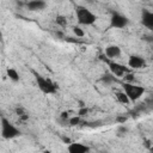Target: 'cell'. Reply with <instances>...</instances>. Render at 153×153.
<instances>
[{
  "mask_svg": "<svg viewBox=\"0 0 153 153\" xmlns=\"http://www.w3.org/2000/svg\"><path fill=\"white\" fill-rule=\"evenodd\" d=\"M0 128H1V136L6 140H11L22 135V131L5 117H2L0 121Z\"/></svg>",
  "mask_w": 153,
  "mask_h": 153,
  "instance_id": "1",
  "label": "cell"
},
{
  "mask_svg": "<svg viewBox=\"0 0 153 153\" xmlns=\"http://www.w3.org/2000/svg\"><path fill=\"white\" fill-rule=\"evenodd\" d=\"M33 75H35V79H36V82H37V86L38 88L45 93V94H54L56 91H57V86L55 82H53L50 79H47L44 78L43 75L38 74L37 72L33 71Z\"/></svg>",
  "mask_w": 153,
  "mask_h": 153,
  "instance_id": "2",
  "label": "cell"
},
{
  "mask_svg": "<svg viewBox=\"0 0 153 153\" xmlns=\"http://www.w3.org/2000/svg\"><path fill=\"white\" fill-rule=\"evenodd\" d=\"M100 81L105 85H111V84L117 82V78L115 75H112L111 73H105L100 76Z\"/></svg>",
  "mask_w": 153,
  "mask_h": 153,
  "instance_id": "12",
  "label": "cell"
},
{
  "mask_svg": "<svg viewBox=\"0 0 153 153\" xmlns=\"http://www.w3.org/2000/svg\"><path fill=\"white\" fill-rule=\"evenodd\" d=\"M129 23V19L118 13V12H112L111 14V18H110V26L111 27H115V29H122V27H126Z\"/></svg>",
  "mask_w": 153,
  "mask_h": 153,
  "instance_id": "5",
  "label": "cell"
},
{
  "mask_svg": "<svg viewBox=\"0 0 153 153\" xmlns=\"http://www.w3.org/2000/svg\"><path fill=\"white\" fill-rule=\"evenodd\" d=\"M128 66L133 69H141L146 67V60L140 55H130L128 59Z\"/></svg>",
  "mask_w": 153,
  "mask_h": 153,
  "instance_id": "7",
  "label": "cell"
},
{
  "mask_svg": "<svg viewBox=\"0 0 153 153\" xmlns=\"http://www.w3.org/2000/svg\"><path fill=\"white\" fill-rule=\"evenodd\" d=\"M75 14H76L78 23L81 25H92L97 20L96 14L84 6H78L75 10Z\"/></svg>",
  "mask_w": 153,
  "mask_h": 153,
  "instance_id": "4",
  "label": "cell"
},
{
  "mask_svg": "<svg viewBox=\"0 0 153 153\" xmlns=\"http://www.w3.org/2000/svg\"><path fill=\"white\" fill-rule=\"evenodd\" d=\"M87 114H88V109H87L86 106H81L80 110H79V112H78V116H79V117H84V116H86Z\"/></svg>",
  "mask_w": 153,
  "mask_h": 153,
  "instance_id": "18",
  "label": "cell"
},
{
  "mask_svg": "<svg viewBox=\"0 0 153 153\" xmlns=\"http://www.w3.org/2000/svg\"><path fill=\"white\" fill-rule=\"evenodd\" d=\"M122 87H123V92L128 97L129 102H135V100L140 99L142 97V94L145 93V87L143 86L135 85V84H131V82H124L122 85Z\"/></svg>",
  "mask_w": 153,
  "mask_h": 153,
  "instance_id": "3",
  "label": "cell"
},
{
  "mask_svg": "<svg viewBox=\"0 0 153 153\" xmlns=\"http://www.w3.org/2000/svg\"><path fill=\"white\" fill-rule=\"evenodd\" d=\"M108 59H116L121 55V48L118 45H108L105 48V54Z\"/></svg>",
  "mask_w": 153,
  "mask_h": 153,
  "instance_id": "11",
  "label": "cell"
},
{
  "mask_svg": "<svg viewBox=\"0 0 153 153\" xmlns=\"http://www.w3.org/2000/svg\"><path fill=\"white\" fill-rule=\"evenodd\" d=\"M72 30H73V32H74V35L76 37H84L85 36V32H84V30L80 26H73Z\"/></svg>",
  "mask_w": 153,
  "mask_h": 153,
  "instance_id": "16",
  "label": "cell"
},
{
  "mask_svg": "<svg viewBox=\"0 0 153 153\" xmlns=\"http://www.w3.org/2000/svg\"><path fill=\"white\" fill-rule=\"evenodd\" d=\"M80 122H81V117H79L78 115L76 116H72V117L68 118V124L69 126H78Z\"/></svg>",
  "mask_w": 153,
  "mask_h": 153,
  "instance_id": "15",
  "label": "cell"
},
{
  "mask_svg": "<svg viewBox=\"0 0 153 153\" xmlns=\"http://www.w3.org/2000/svg\"><path fill=\"white\" fill-rule=\"evenodd\" d=\"M108 65H109L110 73H111L112 75H115L116 78H122V76H124V75L129 72V69H128L127 67H124L123 65H121V63H118V62L109 61Z\"/></svg>",
  "mask_w": 153,
  "mask_h": 153,
  "instance_id": "6",
  "label": "cell"
},
{
  "mask_svg": "<svg viewBox=\"0 0 153 153\" xmlns=\"http://www.w3.org/2000/svg\"><path fill=\"white\" fill-rule=\"evenodd\" d=\"M25 6L29 11H42L47 7V2L43 0H31L26 2Z\"/></svg>",
  "mask_w": 153,
  "mask_h": 153,
  "instance_id": "10",
  "label": "cell"
},
{
  "mask_svg": "<svg viewBox=\"0 0 153 153\" xmlns=\"http://www.w3.org/2000/svg\"><path fill=\"white\" fill-rule=\"evenodd\" d=\"M6 74H7V76H8L12 81H14V82L19 81V79H20L19 73H18V71H17L16 68H7V69H6Z\"/></svg>",
  "mask_w": 153,
  "mask_h": 153,
  "instance_id": "13",
  "label": "cell"
},
{
  "mask_svg": "<svg viewBox=\"0 0 153 153\" xmlns=\"http://www.w3.org/2000/svg\"><path fill=\"white\" fill-rule=\"evenodd\" d=\"M124 78L128 80L127 82H130V81H133V80H134V75H133V74H129V73H127V74L124 75Z\"/></svg>",
  "mask_w": 153,
  "mask_h": 153,
  "instance_id": "20",
  "label": "cell"
},
{
  "mask_svg": "<svg viewBox=\"0 0 153 153\" xmlns=\"http://www.w3.org/2000/svg\"><path fill=\"white\" fill-rule=\"evenodd\" d=\"M127 131H128V129H127V127H124L123 124H121V126L117 128V133H118L120 135H124Z\"/></svg>",
  "mask_w": 153,
  "mask_h": 153,
  "instance_id": "19",
  "label": "cell"
},
{
  "mask_svg": "<svg viewBox=\"0 0 153 153\" xmlns=\"http://www.w3.org/2000/svg\"><path fill=\"white\" fill-rule=\"evenodd\" d=\"M68 153H90V147L81 142H71L67 146Z\"/></svg>",
  "mask_w": 153,
  "mask_h": 153,
  "instance_id": "8",
  "label": "cell"
},
{
  "mask_svg": "<svg viewBox=\"0 0 153 153\" xmlns=\"http://www.w3.org/2000/svg\"><path fill=\"white\" fill-rule=\"evenodd\" d=\"M55 22H56V24H57V25L63 26V27L67 25V19H66V17H63V16H57Z\"/></svg>",
  "mask_w": 153,
  "mask_h": 153,
  "instance_id": "17",
  "label": "cell"
},
{
  "mask_svg": "<svg viewBox=\"0 0 153 153\" xmlns=\"http://www.w3.org/2000/svg\"><path fill=\"white\" fill-rule=\"evenodd\" d=\"M141 23L143 26L152 30L153 29V13L151 11L143 8L141 12Z\"/></svg>",
  "mask_w": 153,
  "mask_h": 153,
  "instance_id": "9",
  "label": "cell"
},
{
  "mask_svg": "<svg viewBox=\"0 0 153 153\" xmlns=\"http://www.w3.org/2000/svg\"><path fill=\"white\" fill-rule=\"evenodd\" d=\"M43 153H53V152L49 151V149H45V151H43Z\"/></svg>",
  "mask_w": 153,
  "mask_h": 153,
  "instance_id": "21",
  "label": "cell"
},
{
  "mask_svg": "<svg viewBox=\"0 0 153 153\" xmlns=\"http://www.w3.org/2000/svg\"><path fill=\"white\" fill-rule=\"evenodd\" d=\"M115 96H116V99H117L118 103H121V104H128V103H129V99H128V97L126 96V93H124L123 91L116 92Z\"/></svg>",
  "mask_w": 153,
  "mask_h": 153,
  "instance_id": "14",
  "label": "cell"
}]
</instances>
